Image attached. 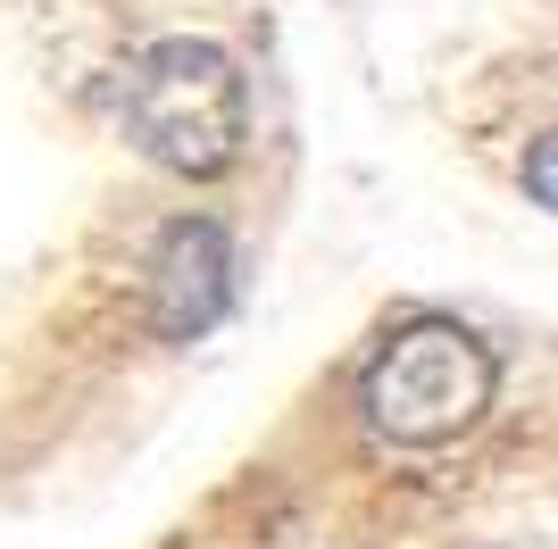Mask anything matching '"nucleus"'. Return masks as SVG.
<instances>
[{"label":"nucleus","mask_w":558,"mask_h":549,"mask_svg":"<svg viewBox=\"0 0 558 549\" xmlns=\"http://www.w3.org/2000/svg\"><path fill=\"white\" fill-rule=\"evenodd\" d=\"M233 308V242L217 217H175L142 267V317L159 342H201Z\"/></svg>","instance_id":"7ed1b4c3"},{"label":"nucleus","mask_w":558,"mask_h":549,"mask_svg":"<svg viewBox=\"0 0 558 549\" xmlns=\"http://www.w3.org/2000/svg\"><path fill=\"white\" fill-rule=\"evenodd\" d=\"M525 192H534V200L558 217V134H542L534 150H525Z\"/></svg>","instance_id":"20e7f679"},{"label":"nucleus","mask_w":558,"mask_h":549,"mask_svg":"<svg viewBox=\"0 0 558 549\" xmlns=\"http://www.w3.org/2000/svg\"><path fill=\"white\" fill-rule=\"evenodd\" d=\"M492 391H500V358L484 333H466L459 317H417L375 350L359 408L392 450H442L484 425Z\"/></svg>","instance_id":"f03ea898"},{"label":"nucleus","mask_w":558,"mask_h":549,"mask_svg":"<svg viewBox=\"0 0 558 549\" xmlns=\"http://www.w3.org/2000/svg\"><path fill=\"white\" fill-rule=\"evenodd\" d=\"M109 109L142 159L175 167V175H226L233 150H242V125H251L242 68L217 42H192V34L134 50L109 75Z\"/></svg>","instance_id":"f257e3e1"}]
</instances>
